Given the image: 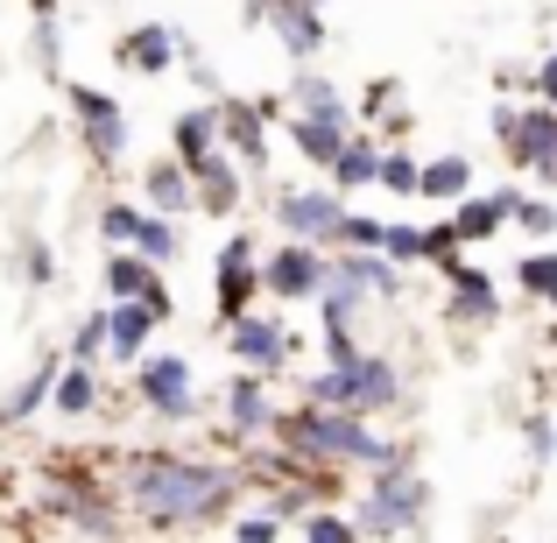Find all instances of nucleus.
Wrapping results in <instances>:
<instances>
[{
  "instance_id": "1",
  "label": "nucleus",
  "mask_w": 557,
  "mask_h": 543,
  "mask_svg": "<svg viewBox=\"0 0 557 543\" xmlns=\"http://www.w3.org/2000/svg\"><path fill=\"white\" fill-rule=\"evenodd\" d=\"M127 494L149 522H205L233 494L226 466H190V459H135L127 466Z\"/></svg>"
},
{
  "instance_id": "2",
  "label": "nucleus",
  "mask_w": 557,
  "mask_h": 543,
  "mask_svg": "<svg viewBox=\"0 0 557 543\" xmlns=\"http://www.w3.org/2000/svg\"><path fill=\"white\" fill-rule=\"evenodd\" d=\"M283 437L289 452H304V459H360V466H395V445L388 437H374L368 423H360V409H297V417H283Z\"/></svg>"
},
{
  "instance_id": "3",
  "label": "nucleus",
  "mask_w": 557,
  "mask_h": 543,
  "mask_svg": "<svg viewBox=\"0 0 557 543\" xmlns=\"http://www.w3.org/2000/svg\"><path fill=\"white\" fill-rule=\"evenodd\" d=\"M423 502H431V488H423L417 473L381 466V488L368 494V508H360V530H368V536H403V530H417Z\"/></svg>"
},
{
  "instance_id": "4",
  "label": "nucleus",
  "mask_w": 557,
  "mask_h": 543,
  "mask_svg": "<svg viewBox=\"0 0 557 543\" xmlns=\"http://www.w3.org/2000/svg\"><path fill=\"white\" fill-rule=\"evenodd\" d=\"M494 135L508 141V156H516L522 170L557 163V113H544V107H502L494 113Z\"/></svg>"
},
{
  "instance_id": "5",
  "label": "nucleus",
  "mask_w": 557,
  "mask_h": 543,
  "mask_svg": "<svg viewBox=\"0 0 557 543\" xmlns=\"http://www.w3.org/2000/svg\"><path fill=\"white\" fill-rule=\"evenodd\" d=\"M71 107H78V121H85V149H92L99 163H113V156L127 149V121H121V107H113L107 92H92V85H71Z\"/></svg>"
},
{
  "instance_id": "6",
  "label": "nucleus",
  "mask_w": 557,
  "mask_h": 543,
  "mask_svg": "<svg viewBox=\"0 0 557 543\" xmlns=\"http://www.w3.org/2000/svg\"><path fill=\"white\" fill-rule=\"evenodd\" d=\"M283 226L297 233V240H339L346 205L332 198V190H289L283 198Z\"/></svg>"
},
{
  "instance_id": "7",
  "label": "nucleus",
  "mask_w": 557,
  "mask_h": 543,
  "mask_svg": "<svg viewBox=\"0 0 557 543\" xmlns=\"http://www.w3.org/2000/svg\"><path fill=\"white\" fill-rule=\"evenodd\" d=\"M261 283H269L275 297H318V289H325V261L311 255V240H289L283 255L261 269Z\"/></svg>"
},
{
  "instance_id": "8",
  "label": "nucleus",
  "mask_w": 557,
  "mask_h": 543,
  "mask_svg": "<svg viewBox=\"0 0 557 543\" xmlns=\"http://www.w3.org/2000/svg\"><path fill=\"white\" fill-rule=\"evenodd\" d=\"M156 325H163V318H156L149 297H113V311H107V346H113L121 360H141V346H149Z\"/></svg>"
},
{
  "instance_id": "9",
  "label": "nucleus",
  "mask_w": 557,
  "mask_h": 543,
  "mask_svg": "<svg viewBox=\"0 0 557 543\" xmlns=\"http://www.w3.org/2000/svg\"><path fill=\"white\" fill-rule=\"evenodd\" d=\"M255 283H261V275H255V247L233 233V240L219 247V311L240 318V311H247V297H255Z\"/></svg>"
},
{
  "instance_id": "10",
  "label": "nucleus",
  "mask_w": 557,
  "mask_h": 543,
  "mask_svg": "<svg viewBox=\"0 0 557 543\" xmlns=\"http://www.w3.org/2000/svg\"><path fill=\"white\" fill-rule=\"evenodd\" d=\"M311 403H325V409H368V360L339 354L325 374L311 381Z\"/></svg>"
},
{
  "instance_id": "11",
  "label": "nucleus",
  "mask_w": 557,
  "mask_h": 543,
  "mask_svg": "<svg viewBox=\"0 0 557 543\" xmlns=\"http://www.w3.org/2000/svg\"><path fill=\"white\" fill-rule=\"evenodd\" d=\"M269 22H275V36L289 42V57L325 50V22H318V0H275V8H269Z\"/></svg>"
},
{
  "instance_id": "12",
  "label": "nucleus",
  "mask_w": 557,
  "mask_h": 543,
  "mask_svg": "<svg viewBox=\"0 0 557 543\" xmlns=\"http://www.w3.org/2000/svg\"><path fill=\"white\" fill-rule=\"evenodd\" d=\"M141 403L163 409V417H184L190 409V367L184 360H149L141 367Z\"/></svg>"
},
{
  "instance_id": "13",
  "label": "nucleus",
  "mask_w": 557,
  "mask_h": 543,
  "mask_svg": "<svg viewBox=\"0 0 557 543\" xmlns=\"http://www.w3.org/2000/svg\"><path fill=\"white\" fill-rule=\"evenodd\" d=\"M233 354H240L247 367H283L289 360V340H283V332H275L269 325V318H233Z\"/></svg>"
},
{
  "instance_id": "14",
  "label": "nucleus",
  "mask_w": 557,
  "mask_h": 543,
  "mask_svg": "<svg viewBox=\"0 0 557 543\" xmlns=\"http://www.w3.org/2000/svg\"><path fill=\"white\" fill-rule=\"evenodd\" d=\"M445 275H451V318H466V325H487V318H494V289H487V275L466 269V261H445Z\"/></svg>"
},
{
  "instance_id": "15",
  "label": "nucleus",
  "mask_w": 557,
  "mask_h": 543,
  "mask_svg": "<svg viewBox=\"0 0 557 543\" xmlns=\"http://www.w3.org/2000/svg\"><path fill=\"white\" fill-rule=\"evenodd\" d=\"M177 50H184L177 28H156V22H149V28H135V36H127L113 57H127L135 71H170V64H177Z\"/></svg>"
},
{
  "instance_id": "16",
  "label": "nucleus",
  "mask_w": 557,
  "mask_h": 543,
  "mask_svg": "<svg viewBox=\"0 0 557 543\" xmlns=\"http://www.w3.org/2000/svg\"><path fill=\"white\" fill-rule=\"evenodd\" d=\"M508 212H516V190H502V198H459V219H451V226H459V240H487Z\"/></svg>"
},
{
  "instance_id": "17",
  "label": "nucleus",
  "mask_w": 557,
  "mask_h": 543,
  "mask_svg": "<svg viewBox=\"0 0 557 543\" xmlns=\"http://www.w3.org/2000/svg\"><path fill=\"white\" fill-rule=\"evenodd\" d=\"M107 289H113V297H149V289H156V261L141 255V247H135V255H127V247H113Z\"/></svg>"
},
{
  "instance_id": "18",
  "label": "nucleus",
  "mask_w": 557,
  "mask_h": 543,
  "mask_svg": "<svg viewBox=\"0 0 557 543\" xmlns=\"http://www.w3.org/2000/svg\"><path fill=\"white\" fill-rule=\"evenodd\" d=\"M297 149L311 156V163H339V149H346V121H318V113H304L297 121Z\"/></svg>"
},
{
  "instance_id": "19",
  "label": "nucleus",
  "mask_w": 557,
  "mask_h": 543,
  "mask_svg": "<svg viewBox=\"0 0 557 543\" xmlns=\"http://www.w3.org/2000/svg\"><path fill=\"white\" fill-rule=\"evenodd\" d=\"M226 417H233V431H261V423H269V395H261L255 374H240L226 388Z\"/></svg>"
},
{
  "instance_id": "20",
  "label": "nucleus",
  "mask_w": 557,
  "mask_h": 543,
  "mask_svg": "<svg viewBox=\"0 0 557 543\" xmlns=\"http://www.w3.org/2000/svg\"><path fill=\"white\" fill-rule=\"evenodd\" d=\"M466 184H473V163L466 156H437V163H423V198H466Z\"/></svg>"
},
{
  "instance_id": "21",
  "label": "nucleus",
  "mask_w": 557,
  "mask_h": 543,
  "mask_svg": "<svg viewBox=\"0 0 557 543\" xmlns=\"http://www.w3.org/2000/svg\"><path fill=\"white\" fill-rule=\"evenodd\" d=\"M219 127H226V121H219L212 107H190L184 121H177V156H184V163H198V156H212V135H219Z\"/></svg>"
},
{
  "instance_id": "22",
  "label": "nucleus",
  "mask_w": 557,
  "mask_h": 543,
  "mask_svg": "<svg viewBox=\"0 0 557 543\" xmlns=\"http://www.w3.org/2000/svg\"><path fill=\"white\" fill-rule=\"evenodd\" d=\"M219 121H226V141H240L247 163H261V156H269V135H261V107H226Z\"/></svg>"
},
{
  "instance_id": "23",
  "label": "nucleus",
  "mask_w": 557,
  "mask_h": 543,
  "mask_svg": "<svg viewBox=\"0 0 557 543\" xmlns=\"http://www.w3.org/2000/svg\"><path fill=\"white\" fill-rule=\"evenodd\" d=\"M149 205H156V212H177V205H190V170L184 163H156L149 170Z\"/></svg>"
},
{
  "instance_id": "24",
  "label": "nucleus",
  "mask_w": 557,
  "mask_h": 543,
  "mask_svg": "<svg viewBox=\"0 0 557 543\" xmlns=\"http://www.w3.org/2000/svg\"><path fill=\"white\" fill-rule=\"evenodd\" d=\"M190 177H198V190H205V205H212V212H226L233 198H240V184L226 177V163H219V156H198V163H184Z\"/></svg>"
},
{
  "instance_id": "25",
  "label": "nucleus",
  "mask_w": 557,
  "mask_h": 543,
  "mask_svg": "<svg viewBox=\"0 0 557 543\" xmlns=\"http://www.w3.org/2000/svg\"><path fill=\"white\" fill-rule=\"evenodd\" d=\"M289 99H297L304 113H318V121H346V99L332 92L325 78H297V85H289Z\"/></svg>"
},
{
  "instance_id": "26",
  "label": "nucleus",
  "mask_w": 557,
  "mask_h": 543,
  "mask_svg": "<svg viewBox=\"0 0 557 543\" xmlns=\"http://www.w3.org/2000/svg\"><path fill=\"white\" fill-rule=\"evenodd\" d=\"M332 177H339L346 190H354V184H374V177H381V156L368 149V141H346L339 163H332Z\"/></svg>"
},
{
  "instance_id": "27",
  "label": "nucleus",
  "mask_w": 557,
  "mask_h": 543,
  "mask_svg": "<svg viewBox=\"0 0 557 543\" xmlns=\"http://www.w3.org/2000/svg\"><path fill=\"white\" fill-rule=\"evenodd\" d=\"M135 247H141L149 261H170V255H177V226H170V212H141Z\"/></svg>"
},
{
  "instance_id": "28",
  "label": "nucleus",
  "mask_w": 557,
  "mask_h": 543,
  "mask_svg": "<svg viewBox=\"0 0 557 543\" xmlns=\"http://www.w3.org/2000/svg\"><path fill=\"white\" fill-rule=\"evenodd\" d=\"M339 269L354 275L360 289H374V297H388V289H395V269H388V261H381V255H368V247H360V255H346Z\"/></svg>"
},
{
  "instance_id": "29",
  "label": "nucleus",
  "mask_w": 557,
  "mask_h": 543,
  "mask_svg": "<svg viewBox=\"0 0 557 543\" xmlns=\"http://www.w3.org/2000/svg\"><path fill=\"white\" fill-rule=\"evenodd\" d=\"M50 395H57V409H71V417H78V409H92V395H99V388H92V374H85V367H71V374L57 381Z\"/></svg>"
},
{
  "instance_id": "30",
  "label": "nucleus",
  "mask_w": 557,
  "mask_h": 543,
  "mask_svg": "<svg viewBox=\"0 0 557 543\" xmlns=\"http://www.w3.org/2000/svg\"><path fill=\"white\" fill-rule=\"evenodd\" d=\"M374 184H388V190H395V198H409V190H417V184H423V170H417V163H409V156H403V149H395V156H381V177H374Z\"/></svg>"
},
{
  "instance_id": "31",
  "label": "nucleus",
  "mask_w": 557,
  "mask_h": 543,
  "mask_svg": "<svg viewBox=\"0 0 557 543\" xmlns=\"http://www.w3.org/2000/svg\"><path fill=\"white\" fill-rule=\"evenodd\" d=\"M516 275H522V289H536V297H550V304H557V255H530Z\"/></svg>"
},
{
  "instance_id": "32",
  "label": "nucleus",
  "mask_w": 557,
  "mask_h": 543,
  "mask_svg": "<svg viewBox=\"0 0 557 543\" xmlns=\"http://www.w3.org/2000/svg\"><path fill=\"white\" fill-rule=\"evenodd\" d=\"M99 233H107V247H135V233H141V212H135V205H113V212L99 219Z\"/></svg>"
},
{
  "instance_id": "33",
  "label": "nucleus",
  "mask_w": 557,
  "mask_h": 543,
  "mask_svg": "<svg viewBox=\"0 0 557 543\" xmlns=\"http://www.w3.org/2000/svg\"><path fill=\"white\" fill-rule=\"evenodd\" d=\"M516 219L536 233V240H544V233H557V205H550V198H516Z\"/></svg>"
},
{
  "instance_id": "34",
  "label": "nucleus",
  "mask_w": 557,
  "mask_h": 543,
  "mask_svg": "<svg viewBox=\"0 0 557 543\" xmlns=\"http://www.w3.org/2000/svg\"><path fill=\"white\" fill-rule=\"evenodd\" d=\"M50 388H57V374H50V367H42V374L28 381L22 395H8V403H0V417H28V409H36V403H42V395H50Z\"/></svg>"
},
{
  "instance_id": "35",
  "label": "nucleus",
  "mask_w": 557,
  "mask_h": 543,
  "mask_svg": "<svg viewBox=\"0 0 557 543\" xmlns=\"http://www.w3.org/2000/svg\"><path fill=\"white\" fill-rule=\"evenodd\" d=\"M395 395H403V381H395V367H388V360H368V409L395 403Z\"/></svg>"
},
{
  "instance_id": "36",
  "label": "nucleus",
  "mask_w": 557,
  "mask_h": 543,
  "mask_svg": "<svg viewBox=\"0 0 557 543\" xmlns=\"http://www.w3.org/2000/svg\"><path fill=\"white\" fill-rule=\"evenodd\" d=\"M381 255L417 261V255H423V233H417V226H381Z\"/></svg>"
},
{
  "instance_id": "37",
  "label": "nucleus",
  "mask_w": 557,
  "mask_h": 543,
  "mask_svg": "<svg viewBox=\"0 0 557 543\" xmlns=\"http://www.w3.org/2000/svg\"><path fill=\"white\" fill-rule=\"evenodd\" d=\"M354 530H360V522H346V516H311V522H304V536H311V543H346Z\"/></svg>"
},
{
  "instance_id": "38",
  "label": "nucleus",
  "mask_w": 557,
  "mask_h": 543,
  "mask_svg": "<svg viewBox=\"0 0 557 543\" xmlns=\"http://www.w3.org/2000/svg\"><path fill=\"white\" fill-rule=\"evenodd\" d=\"M339 240H354V247H381V226H374V219H360V212H346Z\"/></svg>"
},
{
  "instance_id": "39",
  "label": "nucleus",
  "mask_w": 557,
  "mask_h": 543,
  "mask_svg": "<svg viewBox=\"0 0 557 543\" xmlns=\"http://www.w3.org/2000/svg\"><path fill=\"white\" fill-rule=\"evenodd\" d=\"M99 346H107V318H85L78 325V360H92Z\"/></svg>"
},
{
  "instance_id": "40",
  "label": "nucleus",
  "mask_w": 557,
  "mask_h": 543,
  "mask_svg": "<svg viewBox=\"0 0 557 543\" xmlns=\"http://www.w3.org/2000/svg\"><path fill=\"white\" fill-rule=\"evenodd\" d=\"M451 240H459V226L445 219V226H431V233H423V255H451Z\"/></svg>"
},
{
  "instance_id": "41",
  "label": "nucleus",
  "mask_w": 557,
  "mask_h": 543,
  "mask_svg": "<svg viewBox=\"0 0 557 543\" xmlns=\"http://www.w3.org/2000/svg\"><path fill=\"white\" fill-rule=\"evenodd\" d=\"M233 530H240V536H275V530H283V516H247V522H233Z\"/></svg>"
},
{
  "instance_id": "42",
  "label": "nucleus",
  "mask_w": 557,
  "mask_h": 543,
  "mask_svg": "<svg viewBox=\"0 0 557 543\" xmlns=\"http://www.w3.org/2000/svg\"><path fill=\"white\" fill-rule=\"evenodd\" d=\"M530 437H536L544 452H557V423H544V417H536V423H530Z\"/></svg>"
},
{
  "instance_id": "43",
  "label": "nucleus",
  "mask_w": 557,
  "mask_h": 543,
  "mask_svg": "<svg viewBox=\"0 0 557 543\" xmlns=\"http://www.w3.org/2000/svg\"><path fill=\"white\" fill-rule=\"evenodd\" d=\"M536 85H544V99H557V57H544V71H536Z\"/></svg>"
},
{
  "instance_id": "44",
  "label": "nucleus",
  "mask_w": 557,
  "mask_h": 543,
  "mask_svg": "<svg viewBox=\"0 0 557 543\" xmlns=\"http://www.w3.org/2000/svg\"><path fill=\"white\" fill-rule=\"evenodd\" d=\"M550 346H557V332H550Z\"/></svg>"
},
{
  "instance_id": "45",
  "label": "nucleus",
  "mask_w": 557,
  "mask_h": 543,
  "mask_svg": "<svg viewBox=\"0 0 557 543\" xmlns=\"http://www.w3.org/2000/svg\"><path fill=\"white\" fill-rule=\"evenodd\" d=\"M318 8H325V0H318Z\"/></svg>"
}]
</instances>
